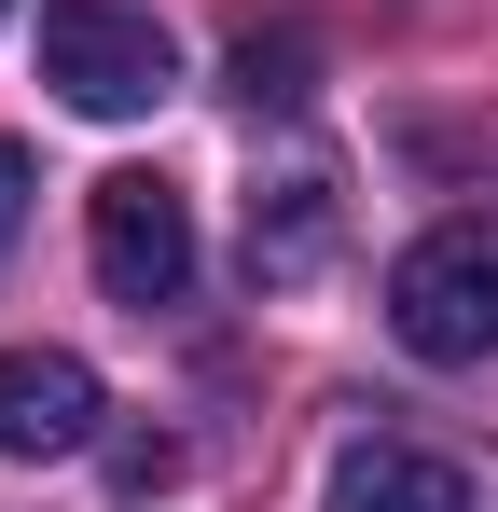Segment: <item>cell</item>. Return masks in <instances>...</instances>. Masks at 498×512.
<instances>
[{"label": "cell", "mask_w": 498, "mask_h": 512, "mask_svg": "<svg viewBox=\"0 0 498 512\" xmlns=\"http://www.w3.org/2000/svg\"><path fill=\"white\" fill-rule=\"evenodd\" d=\"M388 333L443 374L498 360V222H429L402 263H388Z\"/></svg>", "instance_id": "obj_1"}, {"label": "cell", "mask_w": 498, "mask_h": 512, "mask_svg": "<svg viewBox=\"0 0 498 512\" xmlns=\"http://www.w3.org/2000/svg\"><path fill=\"white\" fill-rule=\"evenodd\" d=\"M42 84L70 111H97V125H125V111H153L180 84V42L153 14H125V0H56L42 14Z\"/></svg>", "instance_id": "obj_2"}, {"label": "cell", "mask_w": 498, "mask_h": 512, "mask_svg": "<svg viewBox=\"0 0 498 512\" xmlns=\"http://www.w3.org/2000/svg\"><path fill=\"white\" fill-rule=\"evenodd\" d=\"M83 250H97V291H111V305L153 319V305L194 291V194L153 180V167H111L97 208H83Z\"/></svg>", "instance_id": "obj_3"}, {"label": "cell", "mask_w": 498, "mask_h": 512, "mask_svg": "<svg viewBox=\"0 0 498 512\" xmlns=\"http://www.w3.org/2000/svg\"><path fill=\"white\" fill-rule=\"evenodd\" d=\"M97 443V374L70 346H0V457H83Z\"/></svg>", "instance_id": "obj_4"}, {"label": "cell", "mask_w": 498, "mask_h": 512, "mask_svg": "<svg viewBox=\"0 0 498 512\" xmlns=\"http://www.w3.org/2000/svg\"><path fill=\"white\" fill-rule=\"evenodd\" d=\"M319 512H471V471L429 457V443H346Z\"/></svg>", "instance_id": "obj_5"}, {"label": "cell", "mask_w": 498, "mask_h": 512, "mask_svg": "<svg viewBox=\"0 0 498 512\" xmlns=\"http://www.w3.org/2000/svg\"><path fill=\"white\" fill-rule=\"evenodd\" d=\"M319 250H332V180L319 167L263 180L249 194V277H319Z\"/></svg>", "instance_id": "obj_6"}, {"label": "cell", "mask_w": 498, "mask_h": 512, "mask_svg": "<svg viewBox=\"0 0 498 512\" xmlns=\"http://www.w3.org/2000/svg\"><path fill=\"white\" fill-rule=\"evenodd\" d=\"M236 97H249V111H291V97H305V42H291V28H277V42L249 28V42H236Z\"/></svg>", "instance_id": "obj_7"}, {"label": "cell", "mask_w": 498, "mask_h": 512, "mask_svg": "<svg viewBox=\"0 0 498 512\" xmlns=\"http://www.w3.org/2000/svg\"><path fill=\"white\" fill-rule=\"evenodd\" d=\"M111 485H125V499L180 485V443H166V429H125V443H111Z\"/></svg>", "instance_id": "obj_8"}, {"label": "cell", "mask_w": 498, "mask_h": 512, "mask_svg": "<svg viewBox=\"0 0 498 512\" xmlns=\"http://www.w3.org/2000/svg\"><path fill=\"white\" fill-rule=\"evenodd\" d=\"M28 194H42V167H28V153L0 139V250H14V222H28Z\"/></svg>", "instance_id": "obj_9"}, {"label": "cell", "mask_w": 498, "mask_h": 512, "mask_svg": "<svg viewBox=\"0 0 498 512\" xmlns=\"http://www.w3.org/2000/svg\"><path fill=\"white\" fill-rule=\"evenodd\" d=\"M0 14H14V0H0Z\"/></svg>", "instance_id": "obj_10"}]
</instances>
